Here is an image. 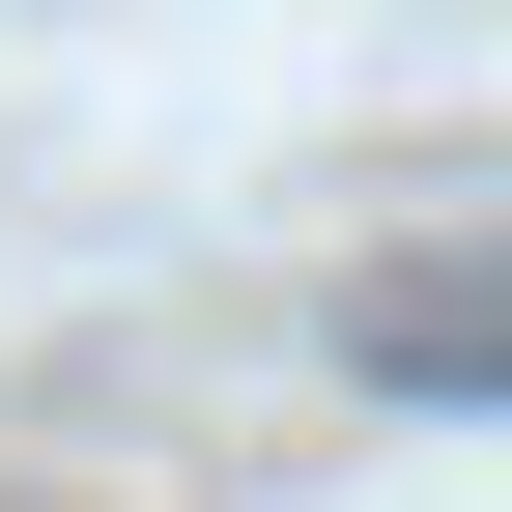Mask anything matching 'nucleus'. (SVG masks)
I'll return each mask as SVG.
<instances>
[{
    "label": "nucleus",
    "instance_id": "f257e3e1",
    "mask_svg": "<svg viewBox=\"0 0 512 512\" xmlns=\"http://www.w3.org/2000/svg\"><path fill=\"white\" fill-rule=\"evenodd\" d=\"M342 370L427 399V427H512V228L484 256H370V285H342Z\"/></svg>",
    "mask_w": 512,
    "mask_h": 512
}]
</instances>
